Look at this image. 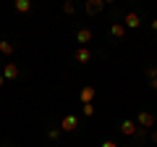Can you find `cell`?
<instances>
[{
    "instance_id": "cell-3",
    "label": "cell",
    "mask_w": 157,
    "mask_h": 147,
    "mask_svg": "<svg viewBox=\"0 0 157 147\" xmlns=\"http://www.w3.org/2000/svg\"><path fill=\"white\" fill-rule=\"evenodd\" d=\"M86 13H89V16H97V13H102L105 11V0H86Z\"/></svg>"
},
{
    "instance_id": "cell-9",
    "label": "cell",
    "mask_w": 157,
    "mask_h": 147,
    "mask_svg": "<svg viewBox=\"0 0 157 147\" xmlns=\"http://www.w3.org/2000/svg\"><path fill=\"white\" fill-rule=\"evenodd\" d=\"M76 61H78V63H89V61H92L89 47H76Z\"/></svg>"
},
{
    "instance_id": "cell-1",
    "label": "cell",
    "mask_w": 157,
    "mask_h": 147,
    "mask_svg": "<svg viewBox=\"0 0 157 147\" xmlns=\"http://www.w3.org/2000/svg\"><path fill=\"white\" fill-rule=\"evenodd\" d=\"M94 95H97V87H92V84L81 87V89H78V100H81V105H92Z\"/></svg>"
},
{
    "instance_id": "cell-21",
    "label": "cell",
    "mask_w": 157,
    "mask_h": 147,
    "mask_svg": "<svg viewBox=\"0 0 157 147\" xmlns=\"http://www.w3.org/2000/svg\"><path fill=\"white\" fill-rule=\"evenodd\" d=\"M3 84H6V76H3V74H0V87H3Z\"/></svg>"
},
{
    "instance_id": "cell-16",
    "label": "cell",
    "mask_w": 157,
    "mask_h": 147,
    "mask_svg": "<svg viewBox=\"0 0 157 147\" xmlns=\"http://www.w3.org/2000/svg\"><path fill=\"white\" fill-rule=\"evenodd\" d=\"M47 137H50V139H58V137H60V129H50V131H47Z\"/></svg>"
},
{
    "instance_id": "cell-5",
    "label": "cell",
    "mask_w": 157,
    "mask_h": 147,
    "mask_svg": "<svg viewBox=\"0 0 157 147\" xmlns=\"http://www.w3.org/2000/svg\"><path fill=\"white\" fill-rule=\"evenodd\" d=\"M78 129V118L76 116H66V118L60 121V131H76Z\"/></svg>"
},
{
    "instance_id": "cell-4",
    "label": "cell",
    "mask_w": 157,
    "mask_h": 147,
    "mask_svg": "<svg viewBox=\"0 0 157 147\" xmlns=\"http://www.w3.org/2000/svg\"><path fill=\"white\" fill-rule=\"evenodd\" d=\"M123 26H126V29H139V26H141V16H139V13H134V11H131V13H126Z\"/></svg>"
},
{
    "instance_id": "cell-14",
    "label": "cell",
    "mask_w": 157,
    "mask_h": 147,
    "mask_svg": "<svg viewBox=\"0 0 157 147\" xmlns=\"http://www.w3.org/2000/svg\"><path fill=\"white\" fill-rule=\"evenodd\" d=\"M73 11H76L73 3H63V13H73Z\"/></svg>"
},
{
    "instance_id": "cell-15",
    "label": "cell",
    "mask_w": 157,
    "mask_h": 147,
    "mask_svg": "<svg viewBox=\"0 0 157 147\" xmlns=\"http://www.w3.org/2000/svg\"><path fill=\"white\" fill-rule=\"evenodd\" d=\"M81 110H84V116H94V105H84Z\"/></svg>"
},
{
    "instance_id": "cell-22",
    "label": "cell",
    "mask_w": 157,
    "mask_h": 147,
    "mask_svg": "<svg viewBox=\"0 0 157 147\" xmlns=\"http://www.w3.org/2000/svg\"><path fill=\"white\" fill-rule=\"evenodd\" d=\"M3 147H11V145H3Z\"/></svg>"
},
{
    "instance_id": "cell-2",
    "label": "cell",
    "mask_w": 157,
    "mask_h": 147,
    "mask_svg": "<svg viewBox=\"0 0 157 147\" xmlns=\"http://www.w3.org/2000/svg\"><path fill=\"white\" fill-rule=\"evenodd\" d=\"M136 126H139V129H149V126H155V116L147 113V110H139V116H136Z\"/></svg>"
},
{
    "instance_id": "cell-20",
    "label": "cell",
    "mask_w": 157,
    "mask_h": 147,
    "mask_svg": "<svg viewBox=\"0 0 157 147\" xmlns=\"http://www.w3.org/2000/svg\"><path fill=\"white\" fill-rule=\"evenodd\" d=\"M152 32H157V18H155V21H152Z\"/></svg>"
},
{
    "instance_id": "cell-6",
    "label": "cell",
    "mask_w": 157,
    "mask_h": 147,
    "mask_svg": "<svg viewBox=\"0 0 157 147\" xmlns=\"http://www.w3.org/2000/svg\"><path fill=\"white\" fill-rule=\"evenodd\" d=\"M76 42L78 47H86V42H92V29H76Z\"/></svg>"
},
{
    "instance_id": "cell-12",
    "label": "cell",
    "mask_w": 157,
    "mask_h": 147,
    "mask_svg": "<svg viewBox=\"0 0 157 147\" xmlns=\"http://www.w3.org/2000/svg\"><path fill=\"white\" fill-rule=\"evenodd\" d=\"M0 53H3V55H13V53H16V45L8 42V40H0Z\"/></svg>"
},
{
    "instance_id": "cell-19",
    "label": "cell",
    "mask_w": 157,
    "mask_h": 147,
    "mask_svg": "<svg viewBox=\"0 0 157 147\" xmlns=\"http://www.w3.org/2000/svg\"><path fill=\"white\" fill-rule=\"evenodd\" d=\"M152 142H155V145H157V129L152 131Z\"/></svg>"
},
{
    "instance_id": "cell-11",
    "label": "cell",
    "mask_w": 157,
    "mask_h": 147,
    "mask_svg": "<svg viewBox=\"0 0 157 147\" xmlns=\"http://www.w3.org/2000/svg\"><path fill=\"white\" fill-rule=\"evenodd\" d=\"M13 11L16 13H29L32 11V3H29V0H16V3H13Z\"/></svg>"
},
{
    "instance_id": "cell-8",
    "label": "cell",
    "mask_w": 157,
    "mask_h": 147,
    "mask_svg": "<svg viewBox=\"0 0 157 147\" xmlns=\"http://www.w3.org/2000/svg\"><path fill=\"white\" fill-rule=\"evenodd\" d=\"M3 76H6V79H16L18 76V66L16 63H6V66H3Z\"/></svg>"
},
{
    "instance_id": "cell-10",
    "label": "cell",
    "mask_w": 157,
    "mask_h": 147,
    "mask_svg": "<svg viewBox=\"0 0 157 147\" xmlns=\"http://www.w3.org/2000/svg\"><path fill=\"white\" fill-rule=\"evenodd\" d=\"M110 34L113 37H118V40H123V34H126V26H123V21H115L110 26Z\"/></svg>"
},
{
    "instance_id": "cell-13",
    "label": "cell",
    "mask_w": 157,
    "mask_h": 147,
    "mask_svg": "<svg viewBox=\"0 0 157 147\" xmlns=\"http://www.w3.org/2000/svg\"><path fill=\"white\" fill-rule=\"evenodd\" d=\"M147 79H149V81H152V79H157V68H155V66L147 68Z\"/></svg>"
},
{
    "instance_id": "cell-18",
    "label": "cell",
    "mask_w": 157,
    "mask_h": 147,
    "mask_svg": "<svg viewBox=\"0 0 157 147\" xmlns=\"http://www.w3.org/2000/svg\"><path fill=\"white\" fill-rule=\"evenodd\" d=\"M149 87H152V89L157 92V79H152V81H149Z\"/></svg>"
},
{
    "instance_id": "cell-7",
    "label": "cell",
    "mask_w": 157,
    "mask_h": 147,
    "mask_svg": "<svg viewBox=\"0 0 157 147\" xmlns=\"http://www.w3.org/2000/svg\"><path fill=\"white\" fill-rule=\"evenodd\" d=\"M136 131H139L136 121H121V134H126V137H136Z\"/></svg>"
},
{
    "instance_id": "cell-17",
    "label": "cell",
    "mask_w": 157,
    "mask_h": 147,
    "mask_svg": "<svg viewBox=\"0 0 157 147\" xmlns=\"http://www.w3.org/2000/svg\"><path fill=\"white\" fill-rule=\"evenodd\" d=\"M100 147H121V145H115V142H113V139H105V142H102Z\"/></svg>"
}]
</instances>
